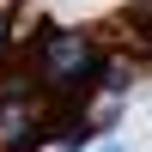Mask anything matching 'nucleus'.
Instances as JSON below:
<instances>
[{"instance_id":"nucleus-1","label":"nucleus","mask_w":152,"mask_h":152,"mask_svg":"<svg viewBox=\"0 0 152 152\" xmlns=\"http://www.w3.org/2000/svg\"><path fill=\"white\" fill-rule=\"evenodd\" d=\"M97 152H122V146H116V140H110V146H97Z\"/></svg>"}]
</instances>
